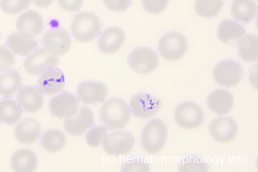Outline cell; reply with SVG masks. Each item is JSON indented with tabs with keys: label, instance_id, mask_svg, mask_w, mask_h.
Listing matches in <instances>:
<instances>
[{
	"label": "cell",
	"instance_id": "5",
	"mask_svg": "<svg viewBox=\"0 0 258 172\" xmlns=\"http://www.w3.org/2000/svg\"><path fill=\"white\" fill-rule=\"evenodd\" d=\"M213 75L218 85L229 88L239 83L244 76V72L237 62L225 60L220 61L215 66Z\"/></svg>",
	"mask_w": 258,
	"mask_h": 172
},
{
	"label": "cell",
	"instance_id": "19",
	"mask_svg": "<svg viewBox=\"0 0 258 172\" xmlns=\"http://www.w3.org/2000/svg\"><path fill=\"white\" fill-rule=\"evenodd\" d=\"M207 103L214 113L222 115L227 114L233 107L234 99L232 94L223 89L212 92L208 97Z\"/></svg>",
	"mask_w": 258,
	"mask_h": 172
},
{
	"label": "cell",
	"instance_id": "14",
	"mask_svg": "<svg viewBox=\"0 0 258 172\" xmlns=\"http://www.w3.org/2000/svg\"><path fill=\"white\" fill-rule=\"evenodd\" d=\"M46 48L56 56H62L70 51L72 42L69 33L64 29L49 31L43 38Z\"/></svg>",
	"mask_w": 258,
	"mask_h": 172
},
{
	"label": "cell",
	"instance_id": "11",
	"mask_svg": "<svg viewBox=\"0 0 258 172\" xmlns=\"http://www.w3.org/2000/svg\"><path fill=\"white\" fill-rule=\"evenodd\" d=\"M60 58L51 53L46 48H42L26 58L25 70L32 75H38L46 69L56 66Z\"/></svg>",
	"mask_w": 258,
	"mask_h": 172
},
{
	"label": "cell",
	"instance_id": "10",
	"mask_svg": "<svg viewBox=\"0 0 258 172\" xmlns=\"http://www.w3.org/2000/svg\"><path fill=\"white\" fill-rule=\"evenodd\" d=\"M95 123L93 111L89 107H82L73 116L67 118L64 123L66 131L71 136H80Z\"/></svg>",
	"mask_w": 258,
	"mask_h": 172
},
{
	"label": "cell",
	"instance_id": "6",
	"mask_svg": "<svg viewBox=\"0 0 258 172\" xmlns=\"http://www.w3.org/2000/svg\"><path fill=\"white\" fill-rule=\"evenodd\" d=\"M159 57L156 53L147 47H139L133 50L128 57L131 69L142 74L154 71L159 65Z\"/></svg>",
	"mask_w": 258,
	"mask_h": 172
},
{
	"label": "cell",
	"instance_id": "33",
	"mask_svg": "<svg viewBox=\"0 0 258 172\" xmlns=\"http://www.w3.org/2000/svg\"><path fill=\"white\" fill-rule=\"evenodd\" d=\"M108 129L104 126H96L90 129L86 134V141L92 147L99 146L107 135Z\"/></svg>",
	"mask_w": 258,
	"mask_h": 172
},
{
	"label": "cell",
	"instance_id": "37",
	"mask_svg": "<svg viewBox=\"0 0 258 172\" xmlns=\"http://www.w3.org/2000/svg\"><path fill=\"white\" fill-rule=\"evenodd\" d=\"M105 6L110 11L115 12H123L131 5V0H104Z\"/></svg>",
	"mask_w": 258,
	"mask_h": 172
},
{
	"label": "cell",
	"instance_id": "18",
	"mask_svg": "<svg viewBox=\"0 0 258 172\" xmlns=\"http://www.w3.org/2000/svg\"><path fill=\"white\" fill-rule=\"evenodd\" d=\"M44 26L41 15L34 11L23 14L17 23V30L20 33L32 38L39 36L43 32Z\"/></svg>",
	"mask_w": 258,
	"mask_h": 172
},
{
	"label": "cell",
	"instance_id": "4",
	"mask_svg": "<svg viewBox=\"0 0 258 172\" xmlns=\"http://www.w3.org/2000/svg\"><path fill=\"white\" fill-rule=\"evenodd\" d=\"M188 44L186 38L177 32L164 35L160 39L158 50L160 55L166 60L172 62L182 58L186 54Z\"/></svg>",
	"mask_w": 258,
	"mask_h": 172
},
{
	"label": "cell",
	"instance_id": "13",
	"mask_svg": "<svg viewBox=\"0 0 258 172\" xmlns=\"http://www.w3.org/2000/svg\"><path fill=\"white\" fill-rule=\"evenodd\" d=\"M209 132L216 141L222 143H228L235 138L238 132V126L232 118L219 117L211 122Z\"/></svg>",
	"mask_w": 258,
	"mask_h": 172
},
{
	"label": "cell",
	"instance_id": "38",
	"mask_svg": "<svg viewBox=\"0 0 258 172\" xmlns=\"http://www.w3.org/2000/svg\"><path fill=\"white\" fill-rule=\"evenodd\" d=\"M58 2L63 10L71 13L79 11L84 4V0H58Z\"/></svg>",
	"mask_w": 258,
	"mask_h": 172
},
{
	"label": "cell",
	"instance_id": "23",
	"mask_svg": "<svg viewBox=\"0 0 258 172\" xmlns=\"http://www.w3.org/2000/svg\"><path fill=\"white\" fill-rule=\"evenodd\" d=\"M38 159L36 153L29 149L16 151L12 158L13 169L18 172H33L36 170Z\"/></svg>",
	"mask_w": 258,
	"mask_h": 172
},
{
	"label": "cell",
	"instance_id": "29",
	"mask_svg": "<svg viewBox=\"0 0 258 172\" xmlns=\"http://www.w3.org/2000/svg\"><path fill=\"white\" fill-rule=\"evenodd\" d=\"M67 143L66 135L60 130L52 129L46 131L41 138L45 149L50 152H57L64 148Z\"/></svg>",
	"mask_w": 258,
	"mask_h": 172
},
{
	"label": "cell",
	"instance_id": "1",
	"mask_svg": "<svg viewBox=\"0 0 258 172\" xmlns=\"http://www.w3.org/2000/svg\"><path fill=\"white\" fill-rule=\"evenodd\" d=\"M130 109L119 98H111L105 102L100 111L101 121L112 130L123 128L131 120Z\"/></svg>",
	"mask_w": 258,
	"mask_h": 172
},
{
	"label": "cell",
	"instance_id": "22",
	"mask_svg": "<svg viewBox=\"0 0 258 172\" xmlns=\"http://www.w3.org/2000/svg\"><path fill=\"white\" fill-rule=\"evenodd\" d=\"M41 133V124L34 118H27L16 127L15 135L23 144H31L38 140Z\"/></svg>",
	"mask_w": 258,
	"mask_h": 172
},
{
	"label": "cell",
	"instance_id": "31",
	"mask_svg": "<svg viewBox=\"0 0 258 172\" xmlns=\"http://www.w3.org/2000/svg\"><path fill=\"white\" fill-rule=\"evenodd\" d=\"M179 169L180 171L182 172H206L209 171V165L201 157L188 156L183 158Z\"/></svg>",
	"mask_w": 258,
	"mask_h": 172
},
{
	"label": "cell",
	"instance_id": "7",
	"mask_svg": "<svg viewBox=\"0 0 258 172\" xmlns=\"http://www.w3.org/2000/svg\"><path fill=\"white\" fill-rule=\"evenodd\" d=\"M136 139L134 135L126 131H116L107 134L102 143L104 151L115 156L129 153L135 145Z\"/></svg>",
	"mask_w": 258,
	"mask_h": 172
},
{
	"label": "cell",
	"instance_id": "32",
	"mask_svg": "<svg viewBox=\"0 0 258 172\" xmlns=\"http://www.w3.org/2000/svg\"><path fill=\"white\" fill-rule=\"evenodd\" d=\"M32 0H1L0 5L7 15H17L29 8Z\"/></svg>",
	"mask_w": 258,
	"mask_h": 172
},
{
	"label": "cell",
	"instance_id": "35",
	"mask_svg": "<svg viewBox=\"0 0 258 172\" xmlns=\"http://www.w3.org/2000/svg\"><path fill=\"white\" fill-rule=\"evenodd\" d=\"M145 11L153 15L162 13L167 8L169 0H142Z\"/></svg>",
	"mask_w": 258,
	"mask_h": 172
},
{
	"label": "cell",
	"instance_id": "27",
	"mask_svg": "<svg viewBox=\"0 0 258 172\" xmlns=\"http://www.w3.org/2000/svg\"><path fill=\"white\" fill-rule=\"evenodd\" d=\"M22 112L19 103L15 100L5 99L0 101V119L4 123L16 124L21 118Z\"/></svg>",
	"mask_w": 258,
	"mask_h": 172
},
{
	"label": "cell",
	"instance_id": "15",
	"mask_svg": "<svg viewBox=\"0 0 258 172\" xmlns=\"http://www.w3.org/2000/svg\"><path fill=\"white\" fill-rule=\"evenodd\" d=\"M77 94L84 104L94 105L104 100L108 94V89L102 82L87 81L79 84Z\"/></svg>",
	"mask_w": 258,
	"mask_h": 172
},
{
	"label": "cell",
	"instance_id": "36",
	"mask_svg": "<svg viewBox=\"0 0 258 172\" xmlns=\"http://www.w3.org/2000/svg\"><path fill=\"white\" fill-rule=\"evenodd\" d=\"M16 63L15 56L7 47L0 46V72L7 71Z\"/></svg>",
	"mask_w": 258,
	"mask_h": 172
},
{
	"label": "cell",
	"instance_id": "9",
	"mask_svg": "<svg viewBox=\"0 0 258 172\" xmlns=\"http://www.w3.org/2000/svg\"><path fill=\"white\" fill-rule=\"evenodd\" d=\"M162 105V102L159 99L144 93L135 95L130 102L132 112L135 116L142 119H149L154 116Z\"/></svg>",
	"mask_w": 258,
	"mask_h": 172
},
{
	"label": "cell",
	"instance_id": "21",
	"mask_svg": "<svg viewBox=\"0 0 258 172\" xmlns=\"http://www.w3.org/2000/svg\"><path fill=\"white\" fill-rule=\"evenodd\" d=\"M7 45L17 55L26 56L40 47L34 38L20 33H12L7 40Z\"/></svg>",
	"mask_w": 258,
	"mask_h": 172
},
{
	"label": "cell",
	"instance_id": "25",
	"mask_svg": "<svg viewBox=\"0 0 258 172\" xmlns=\"http://www.w3.org/2000/svg\"><path fill=\"white\" fill-rule=\"evenodd\" d=\"M244 34L245 30L241 25L230 20L222 22L218 29L220 41L229 45L236 44Z\"/></svg>",
	"mask_w": 258,
	"mask_h": 172
},
{
	"label": "cell",
	"instance_id": "20",
	"mask_svg": "<svg viewBox=\"0 0 258 172\" xmlns=\"http://www.w3.org/2000/svg\"><path fill=\"white\" fill-rule=\"evenodd\" d=\"M18 99L24 111L35 113L43 106L44 98L38 89L34 86L26 85L19 92Z\"/></svg>",
	"mask_w": 258,
	"mask_h": 172
},
{
	"label": "cell",
	"instance_id": "3",
	"mask_svg": "<svg viewBox=\"0 0 258 172\" xmlns=\"http://www.w3.org/2000/svg\"><path fill=\"white\" fill-rule=\"evenodd\" d=\"M101 24L98 17L92 13L78 15L71 26L73 36L84 43L94 40L99 35Z\"/></svg>",
	"mask_w": 258,
	"mask_h": 172
},
{
	"label": "cell",
	"instance_id": "34",
	"mask_svg": "<svg viewBox=\"0 0 258 172\" xmlns=\"http://www.w3.org/2000/svg\"><path fill=\"white\" fill-rule=\"evenodd\" d=\"M121 171L124 172L131 171H150L148 163L144 161L142 158L134 157L125 162L122 165Z\"/></svg>",
	"mask_w": 258,
	"mask_h": 172
},
{
	"label": "cell",
	"instance_id": "12",
	"mask_svg": "<svg viewBox=\"0 0 258 172\" xmlns=\"http://www.w3.org/2000/svg\"><path fill=\"white\" fill-rule=\"evenodd\" d=\"M78 99L72 93L63 92L51 100L49 108L53 115L59 119L74 116L79 108Z\"/></svg>",
	"mask_w": 258,
	"mask_h": 172
},
{
	"label": "cell",
	"instance_id": "28",
	"mask_svg": "<svg viewBox=\"0 0 258 172\" xmlns=\"http://www.w3.org/2000/svg\"><path fill=\"white\" fill-rule=\"evenodd\" d=\"M238 52L241 59L248 62L258 58V39L256 36L248 34L241 38L238 43Z\"/></svg>",
	"mask_w": 258,
	"mask_h": 172
},
{
	"label": "cell",
	"instance_id": "26",
	"mask_svg": "<svg viewBox=\"0 0 258 172\" xmlns=\"http://www.w3.org/2000/svg\"><path fill=\"white\" fill-rule=\"evenodd\" d=\"M22 83L20 73L12 69L0 73V96L11 97L19 90Z\"/></svg>",
	"mask_w": 258,
	"mask_h": 172
},
{
	"label": "cell",
	"instance_id": "16",
	"mask_svg": "<svg viewBox=\"0 0 258 172\" xmlns=\"http://www.w3.org/2000/svg\"><path fill=\"white\" fill-rule=\"evenodd\" d=\"M125 39V34L122 30L118 27H111L101 34L98 40V47L103 54H113L123 46Z\"/></svg>",
	"mask_w": 258,
	"mask_h": 172
},
{
	"label": "cell",
	"instance_id": "8",
	"mask_svg": "<svg viewBox=\"0 0 258 172\" xmlns=\"http://www.w3.org/2000/svg\"><path fill=\"white\" fill-rule=\"evenodd\" d=\"M202 108L195 103L187 102L181 104L176 109L174 118L177 124L185 129L200 127L204 120Z\"/></svg>",
	"mask_w": 258,
	"mask_h": 172
},
{
	"label": "cell",
	"instance_id": "2",
	"mask_svg": "<svg viewBox=\"0 0 258 172\" xmlns=\"http://www.w3.org/2000/svg\"><path fill=\"white\" fill-rule=\"evenodd\" d=\"M168 136V128L161 119L150 120L146 124L142 133V145L148 153H159L164 147Z\"/></svg>",
	"mask_w": 258,
	"mask_h": 172
},
{
	"label": "cell",
	"instance_id": "24",
	"mask_svg": "<svg viewBox=\"0 0 258 172\" xmlns=\"http://www.w3.org/2000/svg\"><path fill=\"white\" fill-rule=\"evenodd\" d=\"M231 11L236 20L246 24L253 21L257 14V8L252 0H233Z\"/></svg>",
	"mask_w": 258,
	"mask_h": 172
},
{
	"label": "cell",
	"instance_id": "17",
	"mask_svg": "<svg viewBox=\"0 0 258 172\" xmlns=\"http://www.w3.org/2000/svg\"><path fill=\"white\" fill-rule=\"evenodd\" d=\"M38 85L40 90L47 96L57 94L64 88V74L59 68L49 69L40 76Z\"/></svg>",
	"mask_w": 258,
	"mask_h": 172
},
{
	"label": "cell",
	"instance_id": "39",
	"mask_svg": "<svg viewBox=\"0 0 258 172\" xmlns=\"http://www.w3.org/2000/svg\"><path fill=\"white\" fill-rule=\"evenodd\" d=\"M35 5L41 9H47L54 0H34Z\"/></svg>",
	"mask_w": 258,
	"mask_h": 172
},
{
	"label": "cell",
	"instance_id": "30",
	"mask_svg": "<svg viewBox=\"0 0 258 172\" xmlns=\"http://www.w3.org/2000/svg\"><path fill=\"white\" fill-rule=\"evenodd\" d=\"M223 5L221 0H196L195 8L201 17L211 19L218 15Z\"/></svg>",
	"mask_w": 258,
	"mask_h": 172
},
{
	"label": "cell",
	"instance_id": "40",
	"mask_svg": "<svg viewBox=\"0 0 258 172\" xmlns=\"http://www.w3.org/2000/svg\"><path fill=\"white\" fill-rule=\"evenodd\" d=\"M0 40H1V35H0Z\"/></svg>",
	"mask_w": 258,
	"mask_h": 172
}]
</instances>
